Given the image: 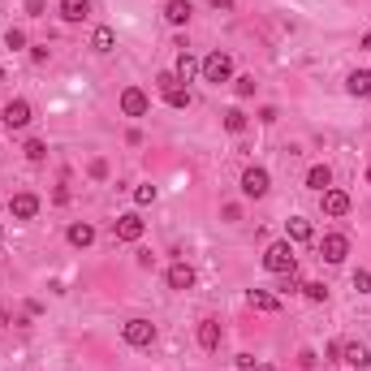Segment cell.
I'll return each mask as SVG.
<instances>
[{
    "instance_id": "obj_2",
    "label": "cell",
    "mask_w": 371,
    "mask_h": 371,
    "mask_svg": "<svg viewBox=\"0 0 371 371\" xmlns=\"http://www.w3.org/2000/svg\"><path fill=\"white\" fill-rule=\"evenodd\" d=\"M294 246H289V242H272V246L264 251V268L268 272H277V277H285V272H294Z\"/></svg>"
},
{
    "instance_id": "obj_6",
    "label": "cell",
    "mask_w": 371,
    "mask_h": 371,
    "mask_svg": "<svg viewBox=\"0 0 371 371\" xmlns=\"http://www.w3.org/2000/svg\"><path fill=\"white\" fill-rule=\"evenodd\" d=\"M147 108H151L147 91H138V87H125L121 91V112H125V117H147Z\"/></svg>"
},
{
    "instance_id": "obj_33",
    "label": "cell",
    "mask_w": 371,
    "mask_h": 371,
    "mask_svg": "<svg viewBox=\"0 0 371 371\" xmlns=\"http://www.w3.org/2000/svg\"><path fill=\"white\" fill-rule=\"evenodd\" d=\"M212 9H233V0H207Z\"/></svg>"
},
{
    "instance_id": "obj_38",
    "label": "cell",
    "mask_w": 371,
    "mask_h": 371,
    "mask_svg": "<svg viewBox=\"0 0 371 371\" xmlns=\"http://www.w3.org/2000/svg\"><path fill=\"white\" fill-rule=\"evenodd\" d=\"M0 233H5V229H0Z\"/></svg>"
},
{
    "instance_id": "obj_3",
    "label": "cell",
    "mask_w": 371,
    "mask_h": 371,
    "mask_svg": "<svg viewBox=\"0 0 371 371\" xmlns=\"http://www.w3.org/2000/svg\"><path fill=\"white\" fill-rule=\"evenodd\" d=\"M121 337H125V346L142 350V346H151V341H156V324H151V319H130V324L121 328Z\"/></svg>"
},
{
    "instance_id": "obj_23",
    "label": "cell",
    "mask_w": 371,
    "mask_h": 371,
    "mask_svg": "<svg viewBox=\"0 0 371 371\" xmlns=\"http://www.w3.org/2000/svg\"><path fill=\"white\" fill-rule=\"evenodd\" d=\"M311 237H315L311 220H302V216H294V220H289V242H311Z\"/></svg>"
},
{
    "instance_id": "obj_36",
    "label": "cell",
    "mask_w": 371,
    "mask_h": 371,
    "mask_svg": "<svg viewBox=\"0 0 371 371\" xmlns=\"http://www.w3.org/2000/svg\"><path fill=\"white\" fill-rule=\"evenodd\" d=\"M0 83H5V70H0Z\"/></svg>"
},
{
    "instance_id": "obj_29",
    "label": "cell",
    "mask_w": 371,
    "mask_h": 371,
    "mask_svg": "<svg viewBox=\"0 0 371 371\" xmlns=\"http://www.w3.org/2000/svg\"><path fill=\"white\" fill-rule=\"evenodd\" d=\"M242 100H246V95H255V78H237V87H233Z\"/></svg>"
},
{
    "instance_id": "obj_22",
    "label": "cell",
    "mask_w": 371,
    "mask_h": 371,
    "mask_svg": "<svg viewBox=\"0 0 371 371\" xmlns=\"http://www.w3.org/2000/svg\"><path fill=\"white\" fill-rule=\"evenodd\" d=\"M91 242H95V229H91V224H83V220L70 224V246H91Z\"/></svg>"
},
{
    "instance_id": "obj_16",
    "label": "cell",
    "mask_w": 371,
    "mask_h": 371,
    "mask_svg": "<svg viewBox=\"0 0 371 371\" xmlns=\"http://www.w3.org/2000/svg\"><path fill=\"white\" fill-rule=\"evenodd\" d=\"M346 91L354 95V100H359V95H371V74H367V70H354V74L346 78Z\"/></svg>"
},
{
    "instance_id": "obj_24",
    "label": "cell",
    "mask_w": 371,
    "mask_h": 371,
    "mask_svg": "<svg viewBox=\"0 0 371 371\" xmlns=\"http://www.w3.org/2000/svg\"><path fill=\"white\" fill-rule=\"evenodd\" d=\"M224 130H229V134H242V130H246V112H242V108H229V112H224Z\"/></svg>"
},
{
    "instance_id": "obj_32",
    "label": "cell",
    "mask_w": 371,
    "mask_h": 371,
    "mask_svg": "<svg viewBox=\"0 0 371 371\" xmlns=\"http://www.w3.org/2000/svg\"><path fill=\"white\" fill-rule=\"evenodd\" d=\"M26 13L30 18H43V0H26Z\"/></svg>"
},
{
    "instance_id": "obj_8",
    "label": "cell",
    "mask_w": 371,
    "mask_h": 371,
    "mask_svg": "<svg viewBox=\"0 0 371 371\" xmlns=\"http://www.w3.org/2000/svg\"><path fill=\"white\" fill-rule=\"evenodd\" d=\"M142 229H147V224H142V216H138V212L117 216V242H138V237H142Z\"/></svg>"
},
{
    "instance_id": "obj_4",
    "label": "cell",
    "mask_w": 371,
    "mask_h": 371,
    "mask_svg": "<svg viewBox=\"0 0 371 371\" xmlns=\"http://www.w3.org/2000/svg\"><path fill=\"white\" fill-rule=\"evenodd\" d=\"M268 190H272L268 169H246V173H242V195H246V199H264Z\"/></svg>"
},
{
    "instance_id": "obj_11",
    "label": "cell",
    "mask_w": 371,
    "mask_h": 371,
    "mask_svg": "<svg viewBox=\"0 0 371 371\" xmlns=\"http://www.w3.org/2000/svg\"><path fill=\"white\" fill-rule=\"evenodd\" d=\"M324 212H328V216H346V212H350V195L328 186V190H324Z\"/></svg>"
},
{
    "instance_id": "obj_13",
    "label": "cell",
    "mask_w": 371,
    "mask_h": 371,
    "mask_svg": "<svg viewBox=\"0 0 371 371\" xmlns=\"http://www.w3.org/2000/svg\"><path fill=\"white\" fill-rule=\"evenodd\" d=\"M190 13H195V9H190V0H169V5H165V18H169L173 26H186Z\"/></svg>"
},
{
    "instance_id": "obj_12",
    "label": "cell",
    "mask_w": 371,
    "mask_h": 371,
    "mask_svg": "<svg viewBox=\"0 0 371 371\" xmlns=\"http://www.w3.org/2000/svg\"><path fill=\"white\" fill-rule=\"evenodd\" d=\"M195 285V268L190 264H173L169 268V289H190Z\"/></svg>"
},
{
    "instance_id": "obj_7",
    "label": "cell",
    "mask_w": 371,
    "mask_h": 371,
    "mask_svg": "<svg viewBox=\"0 0 371 371\" xmlns=\"http://www.w3.org/2000/svg\"><path fill=\"white\" fill-rule=\"evenodd\" d=\"M319 255H324L328 264H341L346 255H350V237L346 233H328L324 242H319Z\"/></svg>"
},
{
    "instance_id": "obj_26",
    "label": "cell",
    "mask_w": 371,
    "mask_h": 371,
    "mask_svg": "<svg viewBox=\"0 0 371 371\" xmlns=\"http://www.w3.org/2000/svg\"><path fill=\"white\" fill-rule=\"evenodd\" d=\"M302 294L311 298V302H324V298H328V285H324V281H306V285H302Z\"/></svg>"
},
{
    "instance_id": "obj_19",
    "label": "cell",
    "mask_w": 371,
    "mask_h": 371,
    "mask_svg": "<svg viewBox=\"0 0 371 371\" xmlns=\"http://www.w3.org/2000/svg\"><path fill=\"white\" fill-rule=\"evenodd\" d=\"M306 186H311V190H319V195H324V190L332 186V173H328V165H315L311 173H306Z\"/></svg>"
},
{
    "instance_id": "obj_30",
    "label": "cell",
    "mask_w": 371,
    "mask_h": 371,
    "mask_svg": "<svg viewBox=\"0 0 371 371\" xmlns=\"http://www.w3.org/2000/svg\"><path fill=\"white\" fill-rule=\"evenodd\" d=\"M5 43L13 47V52H18V47H26V35H22V30H9V35H5Z\"/></svg>"
},
{
    "instance_id": "obj_14",
    "label": "cell",
    "mask_w": 371,
    "mask_h": 371,
    "mask_svg": "<svg viewBox=\"0 0 371 371\" xmlns=\"http://www.w3.org/2000/svg\"><path fill=\"white\" fill-rule=\"evenodd\" d=\"M91 13V0H61V18L65 22H83Z\"/></svg>"
},
{
    "instance_id": "obj_17",
    "label": "cell",
    "mask_w": 371,
    "mask_h": 371,
    "mask_svg": "<svg viewBox=\"0 0 371 371\" xmlns=\"http://www.w3.org/2000/svg\"><path fill=\"white\" fill-rule=\"evenodd\" d=\"M255 311H281V298L277 294H268V289H251V298H246Z\"/></svg>"
},
{
    "instance_id": "obj_18",
    "label": "cell",
    "mask_w": 371,
    "mask_h": 371,
    "mask_svg": "<svg viewBox=\"0 0 371 371\" xmlns=\"http://www.w3.org/2000/svg\"><path fill=\"white\" fill-rule=\"evenodd\" d=\"M341 354H346V363H350L354 371H363V367L371 363V354H367V346H359V341H350V346H341Z\"/></svg>"
},
{
    "instance_id": "obj_21",
    "label": "cell",
    "mask_w": 371,
    "mask_h": 371,
    "mask_svg": "<svg viewBox=\"0 0 371 371\" xmlns=\"http://www.w3.org/2000/svg\"><path fill=\"white\" fill-rule=\"evenodd\" d=\"M112 43H117L112 26H95V35H91V47H95V52H112Z\"/></svg>"
},
{
    "instance_id": "obj_25",
    "label": "cell",
    "mask_w": 371,
    "mask_h": 371,
    "mask_svg": "<svg viewBox=\"0 0 371 371\" xmlns=\"http://www.w3.org/2000/svg\"><path fill=\"white\" fill-rule=\"evenodd\" d=\"M26 160H30V165H43V160H47V142L30 138V142H26Z\"/></svg>"
},
{
    "instance_id": "obj_34",
    "label": "cell",
    "mask_w": 371,
    "mask_h": 371,
    "mask_svg": "<svg viewBox=\"0 0 371 371\" xmlns=\"http://www.w3.org/2000/svg\"><path fill=\"white\" fill-rule=\"evenodd\" d=\"M363 47H367V52H371V30H367V35H363Z\"/></svg>"
},
{
    "instance_id": "obj_15",
    "label": "cell",
    "mask_w": 371,
    "mask_h": 371,
    "mask_svg": "<svg viewBox=\"0 0 371 371\" xmlns=\"http://www.w3.org/2000/svg\"><path fill=\"white\" fill-rule=\"evenodd\" d=\"M199 346L203 350H216L220 346V324H216V319H199Z\"/></svg>"
},
{
    "instance_id": "obj_20",
    "label": "cell",
    "mask_w": 371,
    "mask_h": 371,
    "mask_svg": "<svg viewBox=\"0 0 371 371\" xmlns=\"http://www.w3.org/2000/svg\"><path fill=\"white\" fill-rule=\"evenodd\" d=\"M173 74H177V83H190V78L199 74V61L190 56V52H182V56H177V70H173Z\"/></svg>"
},
{
    "instance_id": "obj_37",
    "label": "cell",
    "mask_w": 371,
    "mask_h": 371,
    "mask_svg": "<svg viewBox=\"0 0 371 371\" xmlns=\"http://www.w3.org/2000/svg\"><path fill=\"white\" fill-rule=\"evenodd\" d=\"M367 182H371V169H367Z\"/></svg>"
},
{
    "instance_id": "obj_9",
    "label": "cell",
    "mask_w": 371,
    "mask_h": 371,
    "mask_svg": "<svg viewBox=\"0 0 371 371\" xmlns=\"http://www.w3.org/2000/svg\"><path fill=\"white\" fill-rule=\"evenodd\" d=\"M0 117H5L9 130H22V125H30V104H26V100H9Z\"/></svg>"
},
{
    "instance_id": "obj_35",
    "label": "cell",
    "mask_w": 371,
    "mask_h": 371,
    "mask_svg": "<svg viewBox=\"0 0 371 371\" xmlns=\"http://www.w3.org/2000/svg\"><path fill=\"white\" fill-rule=\"evenodd\" d=\"M255 371H272V367H268V363H264V367H255Z\"/></svg>"
},
{
    "instance_id": "obj_27",
    "label": "cell",
    "mask_w": 371,
    "mask_h": 371,
    "mask_svg": "<svg viewBox=\"0 0 371 371\" xmlns=\"http://www.w3.org/2000/svg\"><path fill=\"white\" fill-rule=\"evenodd\" d=\"M354 289H359V294H371V272H367V268L354 272Z\"/></svg>"
},
{
    "instance_id": "obj_1",
    "label": "cell",
    "mask_w": 371,
    "mask_h": 371,
    "mask_svg": "<svg viewBox=\"0 0 371 371\" xmlns=\"http://www.w3.org/2000/svg\"><path fill=\"white\" fill-rule=\"evenodd\" d=\"M199 74H203V83H229L233 78V56L229 52H212V56H203V65H199Z\"/></svg>"
},
{
    "instance_id": "obj_31",
    "label": "cell",
    "mask_w": 371,
    "mask_h": 371,
    "mask_svg": "<svg viewBox=\"0 0 371 371\" xmlns=\"http://www.w3.org/2000/svg\"><path fill=\"white\" fill-rule=\"evenodd\" d=\"M91 177H108V160H91Z\"/></svg>"
},
{
    "instance_id": "obj_10",
    "label": "cell",
    "mask_w": 371,
    "mask_h": 371,
    "mask_svg": "<svg viewBox=\"0 0 371 371\" xmlns=\"http://www.w3.org/2000/svg\"><path fill=\"white\" fill-rule=\"evenodd\" d=\"M9 212H13V220H30L39 212V199L35 195H13L9 199Z\"/></svg>"
},
{
    "instance_id": "obj_5",
    "label": "cell",
    "mask_w": 371,
    "mask_h": 371,
    "mask_svg": "<svg viewBox=\"0 0 371 371\" xmlns=\"http://www.w3.org/2000/svg\"><path fill=\"white\" fill-rule=\"evenodd\" d=\"M160 91H165L169 108H190V91L177 83V74H160Z\"/></svg>"
},
{
    "instance_id": "obj_28",
    "label": "cell",
    "mask_w": 371,
    "mask_h": 371,
    "mask_svg": "<svg viewBox=\"0 0 371 371\" xmlns=\"http://www.w3.org/2000/svg\"><path fill=\"white\" fill-rule=\"evenodd\" d=\"M134 203H142V207L156 203V186H138V190H134Z\"/></svg>"
}]
</instances>
